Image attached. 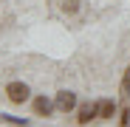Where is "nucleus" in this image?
I'll return each instance as SVG.
<instances>
[{"label": "nucleus", "instance_id": "obj_1", "mask_svg": "<svg viewBox=\"0 0 130 127\" xmlns=\"http://www.w3.org/2000/svg\"><path fill=\"white\" fill-rule=\"evenodd\" d=\"M6 96H9V102H14V104H23V102H28L31 88H28L26 82H9V85H6Z\"/></svg>", "mask_w": 130, "mask_h": 127}, {"label": "nucleus", "instance_id": "obj_2", "mask_svg": "<svg viewBox=\"0 0 130 127\" xmlns=\"http://www.w3.org/2000/svg\"><path fill=\"white\" fill-rule=\"evenodd\" d=\"M54 104H57L59 113H71V110L76 107V93H74V90H59L57 99H54Z\"/></svg>", "mask_w": 130, "mask_h": 127}, {"label": "nucleus", "instance_id": "obj_3", "mask_svg": "<svg viewBox=\"0 0 130 127\" xmlns=\"http://www.w3.org/2000/svg\"><path fill=\"white\" fill-rule=\"evenodd\" d=\"M91 119H99V104H93V102L79 104V110H76V121H79V124H91Z\"/></svg>", "mask_w": 130, "mask_h": 127}, {"label": "nucleus", "instance_id": "obj_4", "mask_svg": "<svg viewBox=\"0 0 130 127\" xmlns=\"http://www.w3.org/2000/svg\"><path fill=\"white\" fill-rule=\"evenodd\" d=\"M54 107H57V104L51 99H45V96H37L34 99V116H51Z\"/></svg>", "mask_w": 130, "mask_h": 127}, {"label": "nucleus", "instance_id": "obj_5", "mask_svg": "<svg viewBox=\"0 0 130 127\" xmlns=\"http://www.w3.org/2000/svg\"><path fill=\"white\" fill-rule=\"evenodd\" d=\"M96 104H99V119H113L116 116V102L113 99H102Z\"/></svg>", "mask_w": 130, "mask_h": 127}, {"label": "nucleus", "instance_id": "obj_6", "mask_svg": "<svg viewBox=\"0 0 130 127\" xmlns=\"http://www.w3.org/2000/svg\"><path fill=\"white\" fill-rule=\"evenodd\" d=\"M62 11L65 14H76L79 11V0H62Z\"/></svg>", "mask_w": 130, "mask_h": 127}, {"label": "nucleus", "instance_id": "obj_7", "mask_svg": "<svg viewBox=\"0 0 130 127\" xmlns=\"http://www.w3.org/2000/svg\"><path fill=\"white\" fill-rule=\"evenodd\" d=\"M127 96H130V65H127L124 79H122V99H127Z\"/></svg>", "mask_w": 130, "mask_h": 127}]
</instances>
